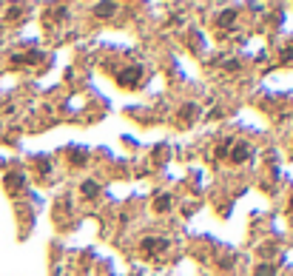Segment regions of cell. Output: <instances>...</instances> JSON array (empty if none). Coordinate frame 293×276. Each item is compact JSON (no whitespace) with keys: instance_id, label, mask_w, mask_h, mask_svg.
<instances>
[{"instance_id":"8fae6325","label":"cell","mask_w":293,"mask_h":276,"mask_svg":"<svg viewBox=\"0 0 293 276\" xmlns=\"http://www.w3.org/2000/svg\"><path fill=\"white\" fill-rule=\"evenodd\" d=\"M282 60H285V63H293V49H285L282 51Z\"/></svg>"},{"instance_id":"30bf717a","label":"cell","mask_w":293,"mask_h":276,"mask_svg":"<svg viewBox=\"0 0 293 276\" xmlns=\"http://www.w3.org/2000/svg\"><path fill=\"white\" fill-rule=\"evenodd\" d=\"M117 6L114 3H108V6H97V11H100V17H108V11H114Z\"/></svg>"},{"instance_id":"6da1fadb","label":"cell","mask_w":293,"mask_h":276,"mask_svg":"<svg viewBox=\"0 0 293 276\" xmlns=\"http://www.w3.org/2000/svg\"><path fill=\"white\" fill-rule=\"evenodd\" d=\"M140 77H143V69H140V66H131V69H126V71H120L117 74V83L120 86H131V89H134Z\"/></svg>"},{"instance_id":"9c48e42d","label":"cell","mask_w":293,"mask_h":276,"mask_svg":"<svg viewBox=\"0 0 293 276\" xmlns=\"http://www.w3.org/2000/svg\"><path fill=\"white\" fill-rule=\"evenodd\" d=\"M234 11H222V17H219V23H222V26H231V23H234Z\"/></svg>"},{"instance_id":"277c9868","label":"cell","mask_w":293,"mask_h":276,"mask_svg":"<svg viewBox=\"0 0 293 276\" xmlns=\"http://www.w3.org/2000/svg\"><path fill=\"white\" fill-rule=\"evenodd\" d=\"M23 185H26V177H23V174H17V171L6 177V188H9V191H20Z\"/></svg>"},{"instance_id":"8992f818","label":"cell","mask_w":293,"mask_h":276,"mask_svg":"<svg viewBox=\"0 0 293 276\" xmlns=\"http://www.w3.org/2000/svg\"><path fill=\"white\" fill-rule=\"evenodd\" d=\"M256 276H276V268L274 265H259L256 268Z\"/></svg>"},{"instance_id":"52a82bcc","label":"cell","mask_w":293,"mask_h":276,"mask_svg":"<svg viewBox=\"0 0 293 276\" xmlns=\"http://www.w3.org/2000/svg\"><path fill=\"white\" fill-rule=\"evenodd\" d=\"M71 162H74V165H80V162H86V151H80V148H74V151H71Z\"/></svg>"},{"instance_id":"7c38bea8","label":"cell","mask_w":293,"mask_h":276,"mask_svg":"<svg viewBox=\"0 0 293 276\" xmlns=\"http://www.w3.org/2000/svg\"><path fill=\"white\" fill-rule=\"evenodd\" d=\"M291 211H293V199H291Z\"/></svg>"},{"instance_id":"7a4b0ae2","label":"cell","mask_w":293,"mask_h":276,"mask_svg":"<svg viewBox=\"0 0 293 276\" xmlns=\"http://www.w3.org/2000/svg\"><path fill=\"white\" fill-rule=\"evenodd\" d=\"M143 248H146L148 254H162L168 248V239H162V237H148V239H143Z\"/></svg>"},{"instance_id":"ba28073f","label":"cell","mask_w":293,"mask_h":276,"mask_svg":"<svg viewBox=\"0 0 293 276\" xmlns=\"http://www.w3.org/2000/svg\"><path fill=\"white\" fill-rule=\"evenodd\" d=\"M154 208H156V211H168V208H171V199H168V197H159Z\"/></svg>"},{"instance_id":"3957f363","label":"cell","mask_w":293,"mask_h":276,"mask_svg":"<svg viewBox=\"0 0 293 276\" xmlns=\"http://www.w3.org/2000/svg\"><path fill=\"white\" fill-rule=\"evenodd\" d=\"M251 151H254V148L248 145V142H236L231 159H234V162H245V159H251Z\"/></svg>"},{"instance_id":"5b68a950","label":"cell","mask_w":293,"mask_h":276,"mask_svg":"<svg viewBox=\"0 0 293 276\" xmlns=\"http://www.w3.org/2000/svg\"><path fill=\"white\" fill-rule=\"evenodd\" d=\"M97 191H100V188L94 185V182H83V194H86L88 199H94V197H97Z\"/></svg>"}]
</instances>
